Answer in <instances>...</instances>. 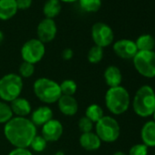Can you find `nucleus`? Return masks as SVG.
Returning a JSON list of instances; mask_svg holds the SVG:
<instances>
[{
	"label": "nucleus",
	"mask_w": 155,
	"mask_h": 155,
	"mask_svg": "<svg viewBox=\"0 0 155 155\" xmlns=\"http://www.w3.org/2000/svg\"><path fill=\"white\" fill-rule=\"evenodd\" d=\"M57 103L59 110L66 116H73L79 110V104L73 96L61 95Z\"/></svg>",
	"instance_id": "obj_13"
},
{
	"label": "nucleus",
	"mask_w": 155,
	"mask_h": 155,
	"mask_svg": "<svg viewBox=\"0 0 155 155\" xmlns=\"http://www.w3.org/2000/svg\"><path fill=\"white\" fill-rule=\"evenodd\" d=\"M73 55H74V53H73V50L71 49V48H65L63 51H62V54H61V56H62V58L64 59V60H70L72 58H73Z\"/></svg>",
	"instance_id": "obj_33"
},
{
	"label": "nucleus",
	"mask_w": 155,
	"mask_h": 155,
	"mask_svg": "<svg viewBox=\"0 0 155 155\" xmlns=\"http://www.w3.org/2000/svg\"><path fill=\"white\" fill-rule=\"evenodd\" d=\"M115 54L123 59H132L138 52V48L134 41L130 39H120L113 45Z\"/></svg>",
	"instance_id": "obj_11"
},
{
	"label": "nucleus",
	"mask_w": 155,
	"mask_h": 155,
	"mask_svg": "<svg viewBox=\"0 0 155 155\" xmlns=\"http://www.w3.org/2000/svg\"><path fill=\"white\" fill-rule=\"evenodd\" d=\"M19 76L21 78H30L35 72V66L31 63L23 61L19 67Z\"/></svg>",
	"instance_id": "obj_28"
},
{
	"label": "nucleus",
	"mask_w": 155,
	"mask_h": 155,
	"mask_svg": "<svg viewBox=\"0 0 155 155\" xmlns=\"http://www.w3.org/2000/svg\"><path fill=\"white\" fill-rule=\"evenodd\" d=\"M53 155H64V152H63V151H61V150H58V151L55 152Z\"/></svg>",
	"instance_id": "obj_37"
},
{
	"label": "nucleus",
	"mask_w": 155,
	"mask_h": 155,
	"mask_svg": "<svg viewBox=\"0 0 155 155\" xmlns=\"http://www.w3.org/2000/svg\"><path fill=\"white\" fill-rule=\"evenodd\" d=\"M53 119V111L48 106H40L31 113V121L37 126H43Z\"/></svg>",
	"instance_id": "obj_14"
},
{
	"label": "nucleus",
	"mask_w": 155,
	"mask_h": 155,
	"mask_svg": "<svg viewBox=\"0 0 155 155\" xmlns=\"http://www.w3.org/2000/svg\"><path fill=\"white\" fill-rule=\"evenodd\" d=\"M135 44L138 51H152L155 47V39L152 36L144 34L137 38Z\"/></svg>",
	"instance_id": "obj_21"
},
{
	"label": "nucleus",
	"mask_w": 155,
	"mask_h": 155,
	"mask_svg": "<svg viewBox=\"0 0 155 155\" xmlns=\"http://www.w3.org/2000/svg\"><path fill=\"white\" fill-rule=\"evenodd\" d=\"M60 91L62 95H67V96H73L76 91H77V84L74 81L72 80H65L63 81L60 84Z\"/></svg>",
	"instance_id": "obj_24"
},
{
	"label": "nucleus",
	"mask_w": 155,
	"mask_h": 155,
	"mask_svg": "<svg viewBox=\"0 0 155 155\" xmlns=\"http://www.w3.org/2000/svg\"><path fill=\"white\" fill-rule=\"evenodd\" d=\"M59 1H62V2H65V3H73V2H76V1H79V0H59Z\"/></svg>",
	"instance_id": "obj_34"
},
{
	"label": "nucleus",
	"mask_w": 155,
	"mask_h": 155,
	"mask_svg": "<svg viewBox=\"0 0 155 155\" xmlns=\"http://www.w3.org/2000/svg\"><path fill=\"white\" fill-rule=\"evenodd\" d=\"M18 9L26 10L29 8L32 5V0H16Z\"/></svg>",
	"instance_id": "obj_32"
},
{
	"label": "nucleus",
	"mask_w": 155,
	"mask_h": 155,
	"mask_svg": "<svg viewBox=\"0 0 155 155\" xmlns=\"http://www.w3.org/2000/svg\"><path fill=\"white\" fill-rule=\"evenodd\" d=\"M107 109L114 115H120L126 112L130 104V98L128 91L121 87L110 88L105 95Z\"/></svg>",
	"instance_id": "obj_3"
},
{
	"label": "nucleus",
	"mask_w": 155,
	"mask_h": 155,
	"mask_svg": "<svg viewBox=\"0 0 155 155\" xmlns=\"http://www.w3.org/2000/svg\"><path fill=\"white\" fill-rule=\"evenodd\" d=\"M85 116L89 118L93 123H97L104 116V113L102 108L100 105L91 104L87 108Z\"/></svg>",
	"instance_id": "obj_22"
},
{
	"label": "nucleus",
	"mask_w": 155,
	"mask_h": 155,
	"mask_svg": "<svg viewBox=\"0 0 155 155\" xmlns=\"http://www.w3.org/2000/svg\"><path fill=\"white\" fill-rule=\"evenodd\" d=\"M93 124L94 123L86 116L81 117L78 122V126H79V129L81 131H82V133L91 132L93 129Z\"/></svg>",
	"instance_id": "obj_29"
},
{
	"label": "nucleus",
	"mask_w": 155,
	"mask_h": 155,
	"mask_svg": "<svg viewBox=\"0 0 155 155\" xmlns=\"http://www.w3.org/2000/svg\"><path fill=\"white\" fill-rule=\"evenodd\" d=\"M147 154H148V147L143 143L133 145L129 151V155H147Z\"/></svg>",
	"instance_id": "obj_30"
},
{
	"label": "nucleus",
	"mask_w": 155,
	"mask_h": 155,
	"mask_svg": "<svg viewBox=\"0 0 155 155\" xmlns=\"http://www.w3.org/2000/svg\"><path fill=\"white\" fill-rule=\"evenodd\" d=\"M140 138L147 147H155V122L147 121L141 128Z\"/></svg>",
	"instance_id": "obj_19"
},
{
	"label": "nucleus",
	"mask_w": 155,
	"mask_h": 155,
	"mask_svg": "<svg viewBox=\"0 0 155 155\" xmlns=\"http://www.w3.org/2000/svg\"><path fill=\"white\" fill-rule=\"evenodd\" d=\"M57 25L53 19L44 18L42 19L37 28L38 39H39L42 43H48L52 41L57 35Z\"/></svg>",
	"instance_id": "obj_10"
},
{
	"label": "nucleus",
	"mask_w": 155,
	"mask_h": 155,
	"mask_svg": "<svg viewBox=\"0 0 155 155\" xmlns=\"http://www.w3.org/2000/svg\"><path fill=\"white\" fill-rule=\"evenodd\" d=\"M4 134L16 148H28L37 135V127L26 117H13L5 124Z\"/></svg>",
	"instance_id": "obj_1"
},
{
	"label": "nucleus",
	"mask_w": 155,
	"mask_h": 155,
	"mask_svg": "<svg viewBox=\"0 0 155 155\" xmlns=\"http://www.w3.org/2000/svg\"><path fill=\"white\" fill-rule=\"evenodd\" d=\"M112 155H127V154L124 153V152H122V151H116V152H114Z\"/></svg>",
	"instance_id": "obj_36"
},
{
	"label": "nucleus",
	"mask_w": 155,
	"mask_h": 155,
	"mask_svg": "<svg viewBox=\"0 0 155 155\" xmlns=\"http://www.w3.org/2000/svg\"><path fill=\"white\" fill-rule=\"evenodd\" d=\"M13 112L8 102L0 101V123H7L13 118Z\"/></svg>",
	"instance_id": "obj_25"
},
{
	"label": "nucleus",
	"mask_w": 155,
	"mask_h": 155,
	"mask_svg": "<svg viewBox=\"0 0 155 155\" xmlns=\"http://www.w3.org/2000/svg\"><path fill=\"white\" fill-rule=\"evenodd\" d=\"M10 108L13 114H16L17 117H27L31 113V105L29 101L24 98L18 97L11 101Z\"/></svg>",
	"instance_id": "obj_18"
},
{
	"label": "nucleus",
	"mask_w": 155,
	"mask_h": 155,
	"mask_svg": "<svg viewBox=\"0 0 155 155\" xmlns=\"http://www.w3.org/2000/svg\"><path fill=\"white\" fill-rule=\"evenodd\" d=\"M8 155H33V154L28 148H15L8 153Z\"/></svg>",
	"instance_id": "obj_31"
},
{
	"label": "nucleus",
	"mask_w": 155,
	"mask_h": 155,
	"mask_svg": "<svg viewBox=\"0 0 155 155\" xmlns=\"http://www.w3.org/2000/svg\"><path fill=\"white\" fill-rule=\"evenodd\" d=\"M4 40V34L2 31H0V44H1Z\"/></svg>",
	"instance_id": "obj_35"
},
{
	"label": "nucleus",
	"mask_w": 155,
	"mask_h": 155,
	"mask_svg": "<svg viewBox=\"0 0 155 155\" xmlns=\"http://www.w3.org/2000/svg\"><path fill=\"white\" fill-rule=\"evenodd\" d=\"M33 91L36 97L47 104L58 102L62 95L59 84L48 78L38 79L33 84Z\"/></svg>",
	"instance_id": "obj_4"
},
{
	"label": "nucleus",
	"mask_w": 155,
	"mask_h": 155,
	"mask_svg": "<svg viewBox=\"0 0 155 155\" xmlns=\"http://www.w3.org/2000/svg\"><path fill=\"white\" fill-rule=\"evenodd\" d=\"M45 44L38 38L28 40L21 48V57L24 61L35 65L45 56Z\"/></svg>",
	"instance_id": "obj_8"
},
{
	"label": "nucleus",
	"mask_w": 155,
	"mask_h": 155,
	"mask_svg": "<svg viewBox=\"0 0 155 155\" xmlns=\"http://www.w3.org/2000/svg\"><path fill=\"white\" fill-rule=\"evenodd\" d=\"M132 108L134 112L142 118L149 117L155 111V92L149 85L141 86L133 98Z\"/></svg>",
	"instance_id": "obj_2"
},
{
	"label": "nucleus",
	"mask_w": 155,
	"mask_h": 155,
	"mask_svg": "<svg viewBox=\"0 0 155 155\" xmlns=\"http://www.w3.org/2000/svg\"><path fill=\"white\" fill-rule=\"evenodd\" d=\"M101 141L114 142L120 134L119 122L110 116H103L96 123V132Z\"/></svg>",
	"instance_id": "obj_6"
},
{
	"label": "nucleus",
	"mask_w": 155,
	"mask_h": 155,
	"mask_svg": "<svg viewBox=\"0 0 155 155\" xmlns=\"http://www.w3.org/2000/svg\"><path fill=\"white\" fill-rule=\"evenodd\" d=\"M61 10V5L59 0H47L43 7V13L46 18L53 19L56 18Z\"/></svg>",
	"instance_id": "obj_20"
},
{
	"label": "nucleus",
	"mask_w": 155,
	"mask_h": 155,
	"mask_svg": "<svg viewBox=\"0 0 155 155\" xmlns=\"http://www.w3.org/2000/svg\"><path fill=\"white\" fill-rule=\"evenodd\" d=\"M104 80L110 88L120 86L122 75L120 68L116 66H109L104 71Z\"/></svg>",
	"instance_id": "obj_15"
},
{
	"label": "nucleus",
	"mask_w": 155,
	"mask_h": 155,
	"mask_svg": "<svg viewBox=\"0 0 155 155\" xmlns=\"http://www.w3.org/2000/svg\"><path fill=\"white\" fill-rule=\"evenodd\" d=\"M23 90L22 78L9 73L0 79V99L5 102H11L18 99Z\"/></svg>",
	"instance_id": "obj_5"
},
{
	"label": "nucleus",
	"mask_w": 155,
	"mask_h": 155,
	"mask_svg": "<svg viewBox=\"0 0 155 155\" xmlns=\"http://www.w3.org/2000/svg\"><path fill=\"white\" fill-rule=\"evenodd\" d=\"M135 69L141 76L152 79L155 77V52L138 51L132 58Z\"/></svg>",
	"instance_id": "obj_7"
},
{
	"label": "nucleus",
	"mask_w": 155,
	"mask_h": 155,
	"mask_svg": "<svg viewBox=\"0 0 155 155\" xmlns=\"http://www.w3.org/2000/svg\"><path fill=\"white\" fill-rule=\"evenodd\" d=\"M81 9L88 13L97 12L101 7V0H79Z\"/></svg>",
	"instance_id": "obj_23"
},
{
	"label": "nucleus",
	"mask_w": 155,
	"mask_h": 155,
	"mask_svg": "<svg viewBox=\"0 0 155 155\" xmlns=\"http://www.w3.org/2000/svg\"><path fill=\"white\" fill-rule=\"evenodd\" d=\"M80 144L86 150H96L101 145V140L95 132L82 133L80 137Z\"/></svg>",
	"instance_id": "obj_16"
},
{
	"label": "nucleus",
	"mask_w": 155,
	"mask_h": 155,
	"mask_svg": "<svg viewBox=\"0 0 155 155\" xmlns=\"http://www.w3.org/2000/svg\"><path fill=\"white\" fill-rule=\"evenodd\" d=\"M91 37L95 45L102 48L110 46L114 39V34L111 28L102 22H97L92 26Z\"/></svg>",
	"instance_id": "obj_9"
},
{
	"label": "nucleus",
	"mask_w": 155,
	"mask_h": 155,
	"mask_svg": "<svg viewBox=\"0 0 155 155\" xmlns=\"http://www.w3.org/2000/svg\"><path fill=\"white\" fill-rule=\"evenodd\" d=\"M48 141L41 136V135H36L33 140L30 143V147L32 150H34L37 152H41L43 151L46 147H47Z\"/></svg>",
	"instance_id": "obj_27"
},
{
	"label": "nucleus",
	"mask_w": 155,
	"mask_h": 155,
	"mask_svg": "<svg viewBox=\"0 0 155 155\" xmlns=\"http://www.w3.org/2000/svg\"><path fill=\"white\" fill-rule=\"evenodd\" d=\"M152 116H153V120H153V121H154V122H155V111H154V112H153V114H152Z\"/></svg>",
	"instance_id": "obj_38"
},
{
	"label": "nucleus",
	"mask_w": 155,
	"mask_h": 155,
	"mask_svg": "<svg viewBox=\"0 0 155 155\" xmlns=\"http://www.w3.org/2000/svg\"><path fill=\"white\" fill-rule=\"evenodd\" d=\"M154 155H155V154H154Z\"/></svg>",
	"instance_id": "obj_39"
},
{
	"label": "nucleus",
	"mask_w": 155,
	"mask_h": 155,
	"mask_svg": "<svg viewBox=\"0 0 155 155\" xmlns=\"http://www.w3.org/2000/svg\"><path fill=\"white\" fill-rule=\"evenodd\" d=\"M18 8L16 0H0V19L7 21L16 16Z\"/></svg>",
	"instance_id": "obj_17"
},
{
	"label": "nucleus",
	"mask_w": 155,
	"mask_h": 155,
	"mask_svg": "<svg viewBox=\"0 0 155 155\" xmlns=\"http://www.w3.org/2000/svg\"><path fill=\"white\" fill-rule=\"evenodd\" d=\"M103 58V48L98 46H93L88 53V60L92 64H97Z\"/></svg>",
	"instance_id": "obj_26"
},
{
	"label": "nucleus",
	"mask_w": 155,
	"mask_h": 155,
	"mask_svg": "<svg viewBox=\"0 0 155 155\" xmlns=\"http://www.w3.org/2000/svg\"><path fill=\"white\" fill-rule=\"evenodd\" d=\"M63 133V126L58 120H50L42 126L41 136L47 141H57Z\"/></svg>",
	"instance_id": "obj_12"
}]
</instances>
